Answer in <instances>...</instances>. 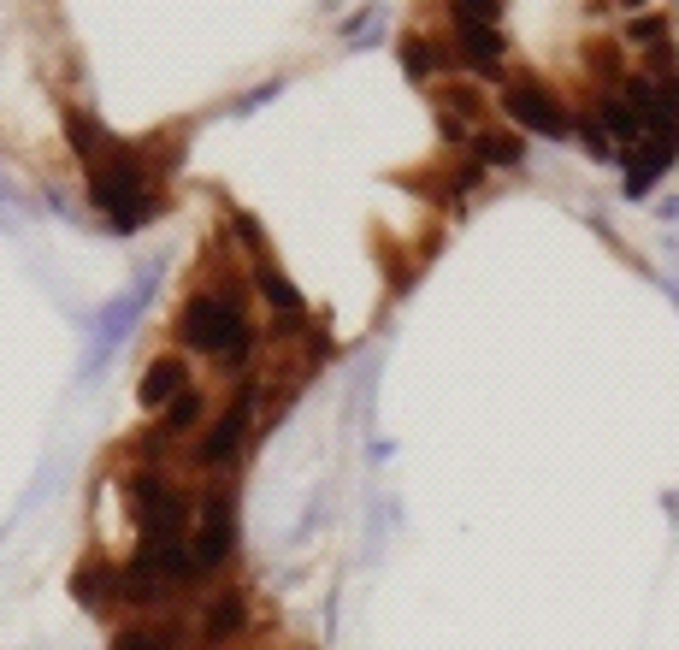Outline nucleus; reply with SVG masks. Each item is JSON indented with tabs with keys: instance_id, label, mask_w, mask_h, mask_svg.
<instances>
[{
	"instance_id": "nucleus-7",
	"label": "nucleus",
	"mask_w": 679,
	"mask_h": 650,
	"mask_svg": "<svg viewBox=\"0 0 679 650\" xmlns=\"http://www.w3.org/2000/svg\"><path fill=\"white\" fill-rule=\"evenodd\" d=\"M184 390H189L184 361H172V355H166V361H154V367L142 373V402H148V408H160V402H178Z\"/></svg>"
},
{
	"instance_id": "nucleus-14",
	"label": "nucleus",
	"mask_w": 679,
	"mask_h": 650,
	"mask_svg": "<svg viewBox=\"0 0 679 650\" xmlns=\"http://www.w3.org/2000/svg\"><path fill=\"white\" fill-rule=\"evenodd\" d=\"M479 154H491L496 166H520V136H479Z\"/></svg>"
},
{
	"instance_id": "nucleus-8",
	"label": "nucleus",
	"mask_w": 679,
	"mask_h": 650,
	"mask_svg": "<svg viewBox=\"0 0 679 650\" xmlns=\"http://www.w3.org/2000/svg\"><path fill=\"white\" fill-rule=\"evenodd\" d=\"M237 633H243V597H219L213 615H207V639L225 645V639H237Z\"/></svg>"
},
{
	"instance_id": "nucleus-6",
	"label": "nucleus",
	"mask_w": 679,
	"mask_h": 650,
	"mask_svg": "<svg viewBox=\"0 0 679 650\" xmlns=\"http://www.w3.org/2000/svg\"><path fill=\"white\" fill-rule=\"evenodd\" d=\"M502 107L514 113V125H526V130H538V136H561L567 130V119H561V107L538 89V83H514L508 95H502Z\"/></svg>"
},
{
	"instance_id": "nucleus-4",
	"label": "nucleus",
	"mask_w": 679,
	"mask_h": 650,
	"mask_svg": "<svg viewBox=\"0 0 679 650\" xmlns=\"http://www.w3.org/2000/svg\"><path fill=\"white\" fill-rule=\"evenodd\" d=\"M231 538H237L231 497H213V503L201 509V532H195V550H189V562H195V568H219V562L231 556Z\"/></svg>"
},
{
	"instance_id": "nucleus-10",
	"label": "nucleus",
	"mask_w": 679,
	"mask_h": 650,
	"mask_svg": "<svg viewBox=\"0 0 679 650\" xmlns=\"http://www.w3.org/2000/svg\"><path fill=\"white\" fill-rule=\"evenodd\" d=\"M172 645H178L172 627H124L113 639V650H172Z\"/></svg>"
},
{
	"instance_id": "nucleus-17",
	"label": "nucleus",
	"mask_w": 679,
	"mask_h": 650,
	"mask_svg": "<svg viewBox=\"0 0 679 650\" xmlns=\"http://www.w3.org/2000/svg\"><path fill=\"white\" fill-rule=\"evenodd\" d=\"M632 36H638V42H656V36H662V18H656V12H650V18H638V24H632Z\"/></svg>"
},
{
	"instance_id": "nucleus-5",
	"label": "nucleus",
	"mask_w": 679,
	"mask_h": 650,
	"mask_svg": "<svg viewBox=\"0 0 679 650\" xmlns=\"http://www.w3.org/2000/svg\"><path fill=\"white\" fill-rule=\"evenodd\" d=\"M491 18H496V6H455V24H461V54L479 65L485 77H496V54H502Z\"/></svg>"
},
{
	"instance_id": "nucleus-3",
	"label": "nucleus",
	"mask_w": 679,
	"mask_h": 650,
	"mask_svg": "<svg viewBox=\"0 0 679 650\" xmlns=\"http://www.w3.org/2000/svg\"><path fill=\"white\" fill-rule=\"evenodd\" d=\"M248 414H254V385H248V390H237V402H231V408L219 414V426H213V432L201 438V450H195V455H201L207 467L231 461V455L243 450V438H248Z\"/></svg>"
},
{
	"instance_id": "nucleus-12",
	"label": "nucleus",
	"mask_w": 679,
	"mask_h": 650,
	"mask_svg": "<svg viewBox=\"0 0 679 650\" xmlns=\"http://www.w3.org/2000/svg\"><path fill=\"white\" fill-rule=\"evenodd\" d=\"M113 585H119L113 568H83V574H77V597H83V603H101V597H113Z\"/></svg>"
},
{
	"instance_id": "nucleus-1",
	"label": "nucleus",
	"mask_w": 679,
	"mask_h": 650,
	"mask_svg": "<svg viewBox=\"0 0 679 650\" xmlns=\"http://www.w3.org/2000/svg\"><path fill=\"white\" fill-rule=\"evenodd\" d=\"M184 343L195 349H213V355H237L248 343V320L237 314V302H219V296H195L184 308Z\"/></svg>"
},
{
	"instance_id": "nucleus-15",
	"label": "nucleus",
	"mask_w": 679,
	"mask_h": 650,
	"mask_svg": "<svg viewBox=\"0 0 679 650\" xmlns=\"http://www.w3.org/2000/svg\"><path fill=\"white\" fill-rule=\"evenodd\" d=\"M195 414H201V396H195V390H184V396L166 408V426H172V432H184V426H195Z\"/></svg>"
},
{
	"instance_id": "nucleus-11",
	"label": "nucleus",
	"mask_w": 679,
	"mask_h": 650,
	"mask_svg": "<svg viewBox=\"0 0 679 650\" xmlns=\"http://www.w3.org/2000/svg\"><path fill=\"white\" fill-rule=\"evenodd\" d=\"M260 290H266V302H272V308H284V314H290V308H302V290H296L290 278H278L272 266H260Z\"/></svg>"
},
{
	"instance_id": "nucleus-2",
	"label": "nucleus",
	"mask_w": 679,
	"mask_h": 650,
	"mask_svg": "<svg viewBox=\"0 0 679 650\" xmlns=\"http://www.w3.org/2000/svg\"><path fill=\"white\" fill-rule=\"evenodd\" d=\"M95 207L101 213H113V225H142L148 213H154V201L142 190V178H136V166L130 160H113V172L107 178H95Z\"/></svg>"
},
{
	"instance_id": "nucleus-16",
	"label": "nucleus",
	"mask_w": 679,
	"mask_h": 650,
	"mask_svg": "<svg viewBox=\"0 0 679 650\" xmlns=\"http://www.w3.org/2000/svg\"><path fill=\"white\" fill-rule=\"evenodd\" d=\"M71 148H77V154H95V148H101V130L89 125L83 113H71Z\"/></svg>"
},
{
	"instance_id": "nucleus-9",
	"label": "nucleus",
	"mask_w": 679,
	"mask_h": 650,
	"mask_svg": "<svg viewBox=\"0 0 679 650\" xmlns=\"http://www.w3.org/2000/svg\"><path fill=\"white\" fill-rule=\"evenodd\" d=\"M603 125L615 130L620 142H638V136H644V113H638L632 101H603Z\"/></svg>"
},
{
	"instance_id": "nucleus-13",
	"label": "nucleus",
	"mask_w": 679,
	"mask_h": 650,
	"mask_svg": "<svg viewBox=\"0 0 679 650\" xmlns=\"http://www.w3.org/2000/svg\"><path fill=\"white\" fill-rule=\"evenodd\" d=\"M402 60H408V77H432L437 54H432V42H420V36H408V42H402Z\"/></svg>"
}]
</instances>
